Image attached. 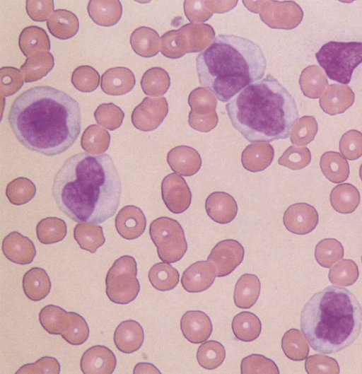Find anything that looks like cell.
I'll return each instance as SVG.
<instances>
[{
    "instance_id": "1",
    "label": "cell",
    "mask_w": 362,
    "mask_h": 374,
    "mask_svg": "<svg viewBox=\"0 0 362 374\" xmlns=\"http://www.w3.org/2000/svg\"><path fill=\"white\" fill-rule=\"evenodd\" d=\"M8 123L16 139L28 149L47 156L59 155L80 134V105L64 91L48 86H35L14 100Z\"/></svg>"
},
{
    "instance_id": "2",
    "label": "cell",
    "mask_w": 362,
    "mask_h": 374,
    "mask_svg": "<svg viewBox=\"0 0 362 374\" xmlns=\"http://www.w3.org/2000/svg\"><path fill=\"white\" fill-rule=\"evenodd\" d=\"M53 198L61 211L77 223H103L116 213L122 182L112 158L81 152L69 158L53 180Z\"/></svg>"
},
{
    "instance_id": "3",
    "label": "cell",
    "mask_w": 362,
    "mask_h": 374,
    "mask_svg": "<svg viewBox=\"0 0 362 374\" xmlns=\"http://www.w3.org/2000/svg\"><path fill=\"white\" fill-rule=\"evenodd\" d=\"M226 110L233 127L252 143L287 139L299 115L293 96L271 74L243 89Z\"/></svg>"
},
{
    "instance_id": "4",
    "label": "cell",
    "mask_w": 362,
    "mask_h": 374,
    "mask_svg": "<svg viewBox=\"0 0 362 374\" xmlns=\"http://www.w3.org/2000/svg\"><path fill=\"white\" fill-rule=\"evenodd\" d=\"M199 83L223 103L261 80L267 59L253 41L235 35H218L196 58Z\"/></svg>"
},
{
    "instance_id": "5",
    "label": "cell",
    "mask_w": 362,
    "mask_h": 374,
    "mask_svg": "<svg viewBox=\"0 0 362 374\" xmlns=\"http://www.w3.org/2000/svg\"><path fill=\"white\" fill-rule=\"evenodd\" d=\"M300 329L312 349L335 353L351 346L362 328V307L348 289L329 286L313 295L300 312Z\"/></svg>"
},
{
    "instance_id": "6",
    "label": "cell",
    "mask_w": 362,
    "mask_h": 374,
    "mask_svg": "<svg viewBox=\"0 0 362 374\" xmlns=\"http://www.w3.org/2000/svg\"><path fill=\"white\" fill-rule=\"evenodd\" d=\"M315 57L329 78L348 84L354 70L362 63V42L330 41L321 47Z\"/></svg>"
},
{
    "instance_id": "7",
    "label": "cell",
    "mask_w": 362,
    "mask_h": 374,
    "mask_svg": "<svg viewBox=\"0 0 362 374\" xmlns=\"http://www.w3.org/2000/svg\"><path fill=\"white\" fill-rule=\"evenodd\" d=\"M214 36L210 25L189 23L161 36L160 52L170 59L180 58L186 53L202 52L214 41Z\"/></svg>"
},
{
    "instance_id": "8",
    "label": "cell",
    "mask_w": 362,
    "mask_h": 374,
    "mask_svg": "<svg viewBox=\"0 0 362 374\" xmlns=\"http://www.w3.org/2000/svg\"><path fill=\"white\" fill-rule=\"evenodd\" d=\"M137 264L130 255H123L115 261L106 278V294L112 302L128 304L137 297L140 284L136 278Z\"/></svg>"
},
{
    "instance_id": "9",
    "label": "cell",
    "mask_w": 362,
    "mask_h": 374,
    "mask_svg": "<svg viewBox=\"0 0 362 374\" xmlns=\"http://www.w3.org/2000/svg\"><path fill=\"white\" fill-rule=\"evenodd\" d=\"M149 234L159 258L164 262H178L187 252L184 230L173 218L163 216L153 220L149 226Z\"/></svg>"
},
{
    "instance_id": "10",
    "label": "cell",
    "mask_w": 362,
    "mask_h": 374,
    "mask_svg": "<svg viewBox=\"0 0 362 374\" xmlns=\"http://www.w3.org/2000/svg\"><path fill=\"white\" fill-rule=\"evenodd\" d=\"M251 12L259 13L261 20L274 29L291 30L303 20L302 8L293 1H243Z\"/></svg>"
},
{
    "instance_id": "11",
    "label": "cell",
    "mask_w": 362,
    "mask_h": 374,
    "mask_svg": "<svg viewBox=\"0 0 362 374\" xmlns=\"http://www.w3.org/2000/svg\"><path fill=\"white\" fill-rule=\"evenodd\" d=\"M189 125L201 132H209L218 122L216 112L217 100L212 92L204 87L194 89L189 95Z\"/></svg>"
},
{
    "instance_id": "12",
    "label": "cell",
    "mask_w": 362,
    "mask_h": 374,
    "mask_svg": "<svg viewBox=\"0 0 362 374\" xmlns=\"http://www.w3.org/2000/svg\"><path fill=\"white\" fill-rule=\"evenodd\" d=\"M168 110V103L164 97H146L134 109L132 122L137 129L153 131L163 122Z\"/></svg>"
},
{
    "instance_id": "13",
    "label": "cell",
    "mask_w": 362,
    "mask_h": 374,
    "mask_svg": "<svg viewBox=\"0 0 362 374\" xmlns=\"http://www.w3.org/2000/svg\"><path fill=\"white\" fill-rule=\"evenodd\" d=\"M245 250L237 240L232 239L218 242L207 257L214 267L216 276L223 277L232 273L244 259Z\"/></svg>"
},
{
    "instance_id": "14",
    "label": "cell",
    "mask_w": 362,
    "mask_h": 374,
    "mask_svg": "<svg viewBox=\"0 0 362 374\" xmlns=\"http://www.w3.org/2000/svg\"><path fill=\"white\" fill-rule=\"evenodd\" d=\"M162 199L173 214H181L190 206L192 193L185 180L176 173L165 176L161 182Z\"/></svg>"
},
{
    "instance_id": "15",
    "label": "cell",
    "mask_w": 362,
    "mask_h": 374,
    "mask_svg": "<svg viewBox=\"0 0 362 374\" xmlns=\"http://www.w3.org/2000/svg\"><path fill=\"white\" fill-rule=\"evenodd\" d=\"M319 221L315 208L307 203H296L285 211L283 223L286 228L297 235H305L313 231Z\"/></svg>"
},
{
    "instance_id": "16",
    "label": "cell",
    "mask_w": 362,
    "mask_h": 374,
    "mask_svg": "<svg viewBox=\"0 0 362 374\" xmlns=\"http://www.w3.org/2000/svg\"><path fill=\"white\" fill-rule=\"evenodd\" d=\"M116 363L115 355L110 349L95 345L83 353L80 367L85 374H111L115 369Z\"/></svg>"
},
{
    "instance_id": "17",
    "label": "cell",
    "mask_w": 362,
    "mask_h": 374,
    "mask_svg": "<svg viewBox=\"0 0 362 374\" xmlns=\"http://www.w3.org/2000/svg\"><path fill=\"white\" fill-rule=\"evenodd\" d=\"M184 337L192 344H202L211 336L213 325L209 317L201 310H188L180 319Z\"/></svg>"
},
{
    "instance_id": "18",
    "label": "cell",
    "mask_w": 362,
    "mask_h": 374,
    "mask_svg": "<svg viewBox=\"0 0 362 374\" xmlns=\"http://www.w3.org/2000/svg\"><path fill=\"white\" fill-rule=\"evenodd\" d=\"M216 276L215 269L209 261H198L184 271L181 284L189 293H200L211 287Z\"/></svg>"
},
{
    "instance_id": "19",
    "label": "cell",
    "mask_w": 362,
    "mask_h": 374,
    "mask_svg": "<svg viewBox=\"0 0 362 374\" xmlns=\"http://www.w3.org/2000/svg\"><path fill=\"white\" fill-rule=\"evenodd\" d=\"M115 228L121 237L134 240L145 231L146 219L141 209L134 205L122 208L115 217Z\"/></svg>"
},
{
    "instance_id": "20",
    "label": "cell",
    "mask_w": 362,
    "mask_h": 374,
    "mask_svg": "<svg viewBox=\"0 0 362 374\" xmlns=\"http://www.w3.org/2000/svg\"><path fill=\"white\" fill-rule=\"evenodd\" d=\"M1 249L8 260L22 265L30 264L36 255L32 240L17 231L10 233L4 238Z\"/></svg>"
},
{
    "instance_id": "21",
    "label": "cell",
    "mask_w": 362,
    "mask_h": 374,
    "mask_svg": "<svg viewBox=\"0 0 362 374\" xmlns=\"http://www.w3.org/2000/svg\"><path fill=\"white\" fill-rule=\"evenodd\" d=\"M355 95L348 86L334 83L328 86L320 98V106L328 115L344 112L354 103Z\"/></svg>"
},
{
    "instance_id": "22",
    "label": "cell",
    "mask_w": 362,
    "mask_h": 374,
    "mask_svg": "<svg viewBox=\"0 0 362 374\" xmlns=\"http://www.w3.org/2000/svg\"><path fill=\"white\" fill-rule=\"evenodd\" d=\"M170 168L177 174L189 177L195 175L201 168L202 158L194 148L178 146L172 148L167 155Z\"/></svg>"
},
{
    "instance_id": "23",
    "label": "cell",
    "mask_w": 362,
    "mask_h": 374,
    "mask_svg": "<svg viewBox=\"0 0 362 374\" xmlns=\"http://www.w3.org/2000/svg\"><path fill=\"white\" fill-rule=\"evenodd\" d=\"M207 215L220 224L230 223L238 213L235 199L224 192H215L209 195L205 201Z\"/></svg>"
},
{
    "instance_id": "24",
    "label": "cell",
    "mask_w": 362,
    "mask_h": 374,
    "mask_svg": "<svg viewBox=\"0 0 362 374\" xmlns=\"http://www.w3.org/2000/svg\"><path fill=\"white\" fill-rule=\"evenodd\" d=\"M102 90L110 95H122L132 90L136 83L133 72L128 68L117 66L105 71L101 76Z\"/></svg>"
},
{
    "instance_id": "25",
    "label": "cell",
    "mask_w": 362,
    "mask_h": 374,
    "mask_svg": "<svg viewBox=\"0 0 362 374\" xmlns=\"http://www.w3.org/2000/svg\"><path fill=\"white\" fill-rule=\"evenodd\" d=\"M114 343L117 349L124 353H132L139 350L144 340L141 325L133 320L119 324L114 332Z\"/></svg>"
},
{
    "instance_id": "26",
    "label": "cell",
    "mask_w": 362,
    "mask_h": 374,
    "mask_svg": "<svg viewBox=\"0 0 362 374\" xmlns=\"http://www.w3.org/2000/svg\"><path fill=\"white\" fill-rule=\"evenodd\" d=\"M238 1H185L184 11L187 19L193 22H205L214 13H226L233 8Z\"/></svg>"
},
{
    "instance_id": "27",
    "label": "cell",
    "mask_w": 362,
    "mask_h": 374,
    "mask_svg": "<svg viewBox=\"0 0 362 374\" xmlns=\"http://www.w3.org/2000/svg\"><path fill=\"white\" fill-rule=\"evenodd\" d=\"M274 150L267 142H254L248 145L241 155V163L245 169L250 172L265 170L272 163Z\"/></svg>"
},
{
    "instance_id": "28",
    "label": "cell",
    "mask_w": 362,
    "mask_h": 374,
    "mask_svg": "<svg viewBox=\"0 0 362 374\" xmlns=\"http://www.w3.org/2000/svg\"><path fill=\"white\" fill-rule=\"evenodd\" d=\"M87 11L90 18L96 24L109 27L120 20L122 6L117 0H91L88 1Z\"/></svg>"
},
{
    "instance_id": "29",
    "label": "cell",
    "mask_w": 362,
    "mask_h": 374,
    "mask_svg": "<svg viewBox=\"0 0 362 374\" xmlns=\"http://www.w3.org/2000/svg\"><path fill=\"white\" fill-rule=\"evenodd\" d=\"M261 283L255 274H244L237 281L233 294L235 306L242 309L250 308L258 300Z\"/></svg>"
},
{
    "instance_id": "30",
    "label": "cell",
    "mask_w": 362,
    "mask_h": 374,
    "mask_svg": "<svg viewBox=\"0 0 362 374\" xmlns=\"http://www.w3.org/2000/svg\"><path fill=\"white\" fill-rule=\"evenodd\" d=\"M47 26L51 35L64 40L76 35L79 29V21L73 12L59 8L49 18Z\"/></svg>"
},
{
    "instance_id": "31",
    "label": "cell",
    "mask_w": 362,
    "mask_h": 374,
    "mask_svg": "<svg viewBox=\"0 0 362 374\" xmlns=\"http://www.w3.org/2000/svg\"><path fill=\"white\" fill-rule=\"evenodd\" d=\"M25 295L33 301H40L50 292L52 284L46 271L33 267L25 272L22 281Z\"/></svg>"
},
{
    "instance_id": "32",
    "label": "cell",
    "mask_w": 362,
    "mask_h": 374,
    "mask_svg": "<svg viewBox=\"0 0 362 374\" xmlns=\"http://www.w3.org/2000/svg\"><path fill=\"white\" fill-rule=\"evenodd\" d=\"M129 42L136 54L146 58L158 54L160 47L158 33L146 26L135 29L130 35Z\"/></svg>"
},
{
    "instance_id": "33",
    "label": "cell",
    "mask_w": 362,
    "mask_h": 374,
    "mask_svg": "<svg viewBox=\"0 0 362 374\" xmlns=\"http://www.w3.org/2000/svg\"><path fill=\"white\" fill-rule=\"evenodd\" d=\"M54 66V59L49 52L39 51L31 54L21 66L24 81L30 83L42 78Z\"/></svg>"
},
{
    "instance_id": "34",
    "label": "cell",
    "mask_w": 362,
    "mask_h": 374,
    "mask_svg": "<svg viewBox=\"0 0 362 374\" xmlns=\"http://www.w3.org/2000/svg\"><path fill=\"white\" fill-rule=\"evenodd\" d=\"M18 46L27 57L39 51L48 52L51 47L46 31L36 25H30L22 30L18 38Z\"/></svg>"
},
{
    "instance_id": "35",
    "label": "cell",
    "mask_w": 362,
    "mask_h": 374,
    "mask_svg": "<svg viewBox=\"0 0 362 374\" xmlns=\"http://www.w3.org/2000/svg\"><path fill=\"white\" fill-rule=\"evenodd\" d=\"M329 200L336 211L351 214L356 209L360 203V193L353 185L343 183L332 189Z\"/></svg>"
},
{
    "instance_id": "36",
    "label": "cell",
    "mask_w": 362,
    "mask_h": 374,
    "mask_svg": "<svg viewBox=\"0 0 362 374\" xmlns=\"http://www.w3.org/2000/svg\"><path fill=\"white\" fill-rule=\"evenodd\" d=\"M320 166L323 175L332 182L340 183L349 177V163L338 152L330 151L324 153L320 158Z\"/></svg>"
},
{
    "instance_id": "37",
    "label": "cell",
    "mask_w": 362,
    "mask_h": 374,
    "mask_svg": "<svg viewBox=\"0 0 362 374\" xmlns=\"http://www.w3.org/2000/svg\"><path fill=\"white\" fill-rule=\"evenodd\" d=\"M299 84L304 95L315 99L322 94L328 81L322 69L317 65H310L302 71Z\"/></svg>"
},
{
    "instance_id": "38",
    "label": "cell",
    "mask_w": 362,
    "mask_h": 374,
    "mask_svg": "<svg viewBox=\"0 0 362 374\" xmlns=\"http://www.w3.org/2000/svg\"><path fill=\"white\" fill-rule=\"evenodd\" d=\"M74 238L82 250L91 253H95L105 242L103 227L86 222H80L74 227Z\"/></svg>"
},
{
    "instance_id": "39",
    "label": "cell",
    "mask_w": 362,
    "mask_h": 374,
    "mask_svg": "<svg viewBox=\"0 0 362 374\" xmlns=\"http://www.w3.org/2000/svg\"><path fill=\"white\" fill-rule=\"evenodd\" d=\"M232 330L235 337L242 341H252L257 339L262 331V323L254 313L243 311L233 319Z\"/></svg>"
},
{
    "instance_id": "40",
    "label": "cell",
    "mask_w": 362,
    "mask_h": 374,
    "mask_svg": "<svg viewBox=\"0 0 362 374\" xmlns=\"http://www.w3.org/2000/svg\"><path fill=\"white\" fill-rule=\"evenodd\" d=\"M39 321L49 334H62L70 322L69 312L54 305H47L40 310Z\"/></svg>"
},
{
    "instance_id": "41",
    "label": "cell",
    "mask_w": 362,
    "mask_h": 374,
    "mask_svg": "<svg viewBox=\"0 0 362 374\" xmlns=\"http://www.w3.org/2000/svg\"><path fill=\"white\" fill-rule=\"evenodd\" d=\"M148 277L152 286L160 291H170L179 282L178 271L167 262H158L150 269Z\"/></svg>"
},
{
    "instance_id": "42",
    "label": "cell",
    "mask_w": 362,
    "mask_h": 374,
    "mask_svg": "<svg viewBox=\"0 0 362 374\" xmlns=\"http://www.w3.org/2000/svg\"><path fill=\"white\" fill-rule=\"evenodd\" d=\"M281 348L285 356L295 361L305 360L309 354V346L304 334L297 329L286 331L281 339Z\"/></svg>"
},
{
    "instance_id": "43",
    "label": "cell",
    "mask_w": 362,
    "mask_h": 374,
    "mask_svg": "<svg viewBox=\"0 0 362 374\" xmlns=\"http://www.w3.org/2000/svg\"><path fill=\"white\" fill-rule=\"evenodd\" d=\"M110 133L102 127L96 124L88 126L81 139V148L93 155L103 154L109 148Z\"/></svg>"
},
{
    "instance_id": "44",
    "label": "cell",
    "mask_w": 362,
    "mask_h": 374,
    "mask_svg": "<svg viewBox=\"0 0 362 374\" xmlns=\"http://www.w3.org/2000/svg\"><path fill=\"white\" fill-rule=\"evenodd\" d=\"M170 78L168 73L160 67H153L143 74L141 86L143 92L151 96L163 95L169 89Z\"/></svg>"
},
{
    "instance_id": "45",
    "label": "cell",
    "mask_w": 362,
    "mask_h": 374,
    "mask_svg": "<svg viewBox=\"0 0 362 374\" xmlns=\"http://www.w3.org/2000/svg\"><path fill=\"white\" fill-rule=\"evenodd\" d=\"M65 221L57 217L42 219L36 226V234L42 244H54L62 241L66 235Z\"/></svg>"
},
{
    "instance_id": "46",
    "label": "cell",
    "mask_w": 362,
    "mask_h": 374,
    "mask_svg": "<svg viewBox=\"0 0 362 374\" xmlns=\"http://www.w3.org/2000/svg\"><path fill=\"white\" fill-rule=\"evenodd\" d=\"M226 358L223 345L214 340L203 342L198 348L197 360L201 367L206 370H214L220 366Z\"/></svg>"
},
{
    "instance_id": "47",
    "label": "cell",
    "mask_w": 362,
    "mask_h": 374,
    "mask_svg": "<svg viewBox=\"0 0 362 374\" xmlns=\"http://www.w3.org/2000/svg\"><path fill=\"white\" fill-rule=\"evenodd\" d=\"M36 194L35 184L28 178L17 177L10 182L6 189V196L13 205H23L30 201Z\"/></svg>"
},
{
    "instance_id": "48",
    "label": "cell",
    "mask_w": 362,
    "mask_h": 374,
    "mask_svg": "<svg viewBox=\"0 0 362 374\" xmlns=\"http://www.w3.org/2000/svg\"><path fill=\"white\" fill-rule=\"evenodd\" d=\"M315 257L320 266L329 268L344 257L343 245L334 238H325L317 244Z\"/></svg>"
},
{
    "instance_id": "49",
    "label": "cell",
    "mask_w": 362,
    "mask_h": 374,
    "mask_svg": "<svg viewBox=\"0 0 362 374\" xmlns=\"http://www.w3.org/2000/svg\"><path fill=\"white\" fill-rule=\"evenodd\" d=\"M358 268L351 259H342L334 265L329 271L328 278L334 285L349 286L358 279Z\"/></svg>"
},
{
    "instance_id": "50",
    "label": "cell",
    "mask_w": 362,
    "mask_h": 374,
    "mask_svg": "<svg viewBox=\"0 0 362 374\" xmlns=\"http://www.w3.org/2000/svg\"><path fill=\"white\" fill-rule=\"evenodd\" d=\"M318 129L317 122L313 116H303L293 125L290 139L293 144L305 146L314 140Z\"/></svg>"
},
{
    "instance_id": "51",
    "label": "cell",
    "mask_w": 362,
    "mask_h": 374,
    "mask_svg": "<svg viewBox=\"0 0 362 374\" xmlns=\"http://www.w3.org/2000/svg\"><path fill=\"white\" fill-rule=\"evenodd\" d=\"M100 74L93 67L82 65L76 67L71 75L74 88L83 93L94 91L100 83Z\"/></svg>"
},
{
    "instance_id": "52",
    "label": "cell",
    "mask_w": 362,
    "mask_h": 374,
    "mask_svg": "<svg viewBox=\"0 0 362 374\" xmlns=\"http://www.w3.org/2000/svg\"><path fill=\"white\" fill-rule=\"evenodd\" d=\"M94 117L98 124L109 130L119 128L124 118L122 110L113 103L100 104L94 112Z\"/></svg>"
},
{
    "instance_id": "53",
    "label": "cell",
    "mask_w": 362,
    "mask_h": 374,
    "mask_svg": "<svg viewBox=\"0 0 362 374\" xmlns=\"http://www.w3.org/2000/svg\"><path fill=\"white\" fill-rule=\"evenodd\" d=\"M70 322L68 327L61 334L69 344L74 346L83 344L89 337V327L85 319L79 314L69 312Z\"/></svg>"
},
{
    "instance_id": "54",
    "label": "cell",
    "mask_w": 362,
    "mask_h": 374,
    "mask_svg": "<svg viewBox=\"0 0 362 374\" xmlns=\"http://www.w3.org/2000/svg\"><path fill=\"white\" fill-rule=\"evenodd\" d=\"M240 373H274L279 374L276 364L266 356L253 353L243 358L240 363Z\"/></svg>"
},
{
    "instance_id": "55",
    "label": "cell",
    "mask_w": 362,
    "mask_h": 374,
    "mask_svg": "<svg viewBox=\"0 0 362 374\" xmlns=\"http://www.w3.org/2000/svg\"><path fill=\"white\" fill-rule=\"evenodd\" d=\"M311 161V153L307 147L289 146L279 158V165L293 170L305 168Z\"/></svg>"
},
{
    "instance_id": "56",
    "label": "cell",
    "mask_w": 362,
    "mask_h": 374,
    "mask_svg": "<svg viewBox=\"0 0 362 374\" xmlns=\"http://www.w3.org/2000/svg\"><path fill=\"white\" fill-rule=\"evenodd\" d=\"M0 92L2 97H8L17 93L23 86L21 71L13 66H4L0 69Z\"/></svg>"
},
{
    "instance_id": "57",
    "label": "cell",
    "mask_w": 362,
    "mask_h": 374,
    "mask_svg": "<svg viewBox=\"0 0 362 374\" xmlns=\"http://www.w3.org/2000/svg\"><path fill=\"white\" fill-rule=\"evenodd\" d=\"M339 148L346 159L359 158L362 156V133L355 129L346 132L339 141Z\"/></svg>"
},
{
    "instance_id": "58",
    "label": "cell",
    "mask_w": 362,
    "mask_h": 374,
    "mask_svg": "<svg viewBox=\"0 0 362 374\" xmlns=\"http://www.w3.org/2000/svg\"><path fill=\"white\" fill-rule=\"evenodd\" d=\"M305 369L308 374L339 373L337 361L329 356L315 354L306 358Z\"/></svg>"
},
{
    "instance_id": "59",
    "label": "cell",
    "mask_w": 362,
    "mask_h": 374,
    "mask_svg": "<svg viewBox=\"0 0 362 374\" xmlns=\"http://www.w3.org/2000/svg\"><path fill=\"white\" fill-rule=\"evenodd\" d=\"M60 364L54 357L44 356L33 363H28L21 366L16 374L24 373H48L59 374Z\"/></svg>"
},
{
    "instance_id": "60",
    "label": "cell",
    "mask_w": 362,
    "mask_h": 374,
    "mask_svg": "<svg viewBox=\"0 0 362 374\" xmlns=\"http://www.w3.org/2000/svg\"><path fill=\"white\" fill-rule=\"evenodd\" d=\"M53 1H26L28 16L34 21L43 22L49 19L54 11Z\"/></svg>"
},
{
    "instance_id": "61",
    "label": "cell",
    "mask_w": 362,
    "mask_h": 374,
    "mask_svg": "<svg viewBox=\"0 0 362 374\" xmlns=\"http://www.w3.org/2000/svg\"><path fill=\"white\" fill-rule=\"evenodd\" d=\"M133 373H160V371L152 363L141 362L138 363Z\"/></svg>"
},
{
    "instance_id": "62",
    "label": "cell",
    "mask_w": 362,
    "mask_h": 374,
    "mask_svg": "<svg viewBox=\"0 0 362 374\" xmlns=\"http://www.w3.org/2000/svg\"><path fill=\"white\" fill-rule=\"evenodd\" d=\"M359 176L362 181V164L361 165L360 168H359Z\"/></svg>"
},
{
    "instance_id": "63",
    "label": "cell",
    "mask_w": 362,
    "mask_h": 374,
    "mask_svg": "<svg viewBox=\"0 0 362 374\" xmlns=\"http://www.w3.org/2000/svg\"><path fill=\"white\" fill-rule=\"evenodd\" d=\"M361 262H362V257H361Z\"/></svg>"
}]
</instances>
